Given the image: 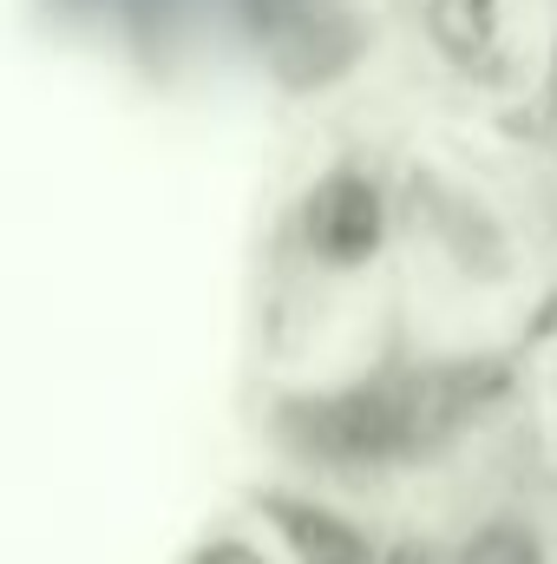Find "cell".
<instances>
[{
    "instance_id": "5",
    "label": "cell",
    "mask_w": 557,
    "mask_h": 564,
    "mask_svg": "<svg viewBox=\"0 0 557 564\" xmlns=\"http://www.w3.org/2000/svg\"><path fill=\"white\" fill-rule=\"evenodd\" d=\"M466 564H538V552H532V539H525V532L499 525V532H485V539H472V545H466Z\"/></svg>"
},
{
    "instance_id": "6",
    "label": "cell",
    "mask_w": 557,
    "mask_h": 564,
    "mask_svg": "<svg viewBox=\"0 0 557 564\" xmlns=\"http://www.w3.org/2000/svg\"><path fill=\"white\" fill-rule=\"evenodd\" d=\"M190 564H263V558H256L250 545H237V539H217V545H204Z\"/></svg>"
},
{
    "instance_id": "2",
    "label": "cell",
    "mask_w": 557,
    "mask_h": 564,
    "mask_svg": "<svg viewBox=\"0 0 557 564\" xmlns=\"http://www.w3.org/2000/svg\"><path fill=\"white\" fill-rule=\"evenodd\" d=\"M308 243L328 263H361L381 243V191L354 171H335L315 197H308Z\"/></svg>"
},
{
    "instance_id": "3",
    "label": "cell",
    "mask_w": 557,
    "mask_h": 564,
    "mask_svg": "<svg viewBox=\"0 0 557 564\" xmlns=\"http://www.w3.org/2000/svg\"><path fill=\"white\" fill-rule=\"evenodd\" d=\"M426 7V33L439 40L446 59L459 66H485L499 46V0H419Z\"/></svg>"
},
{
    "instance_id": "1",
    "label": "cell",
    "mask_w": 557,
    "mask_h": 564,
    "mask_svg": "<svg viewBox=\"0 0 557 564\" xmlns=\"http://www.w3.org/2000/svg\"><path fill=\"white\" fill-rule=\"evenodd\" d=\"M472 401H479V388H472L466 368H433V375L374 381V388H348V394L308 401V408L288 414V426L321 459L361 466V459H394V453L426 446L433 433H446V426L459 421Z\"/></svg>"
},
{
    "instance_id": "4",
    "label": "cell",
    "mask_w": 557,
    "mask_h": 564,
    "mask_svg": "<svg viewBox=\"0 0 557 564\" xmlns=\"http://www.w3.org/2000/svg\"><path fill=\"white\" fill-rule=\"evenodd\" d=\"M276 519H282V539L295 545L302 564H368L361 532L341 525V519L321 512V506H276Z\"/></svg>"
}]
</instances>
